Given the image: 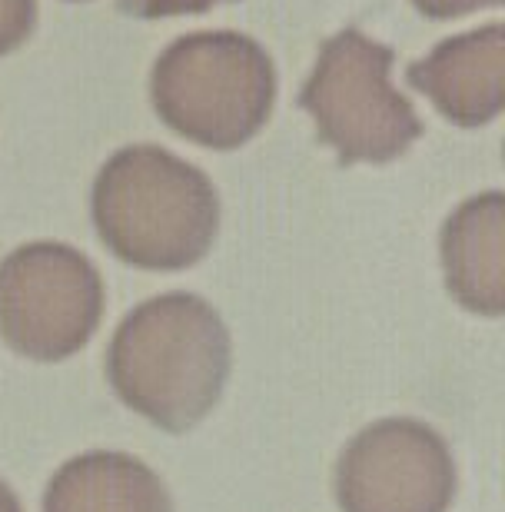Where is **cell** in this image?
<instances>
[{"mask_svg":"<svg viewBox=\"0 0 505 512\" xmlns=\"http://www.w3.org/2000/svg\"><path fill=\"white\" fill-rule=\"evenodd\" d=\"M44 512H173V499L143 459L94 449L50 476Z\"/></svg>","mask_w":505,"mask_h":512,"instance_id":"obj_9","label":"cell"},{"mask_svg":"<svg viewBox=\"0 0 505 512\" xmlns=\"http://www.w3.org/2000/svg\"><path fill=\"white\" fill-rule=\"evenodd\" d=\"M0 512H24V509H20L17 493L4 483V479H0Z\"/></svg>","mask_w":505,"mask_h":512,"instance_id":"obj_13","label":"cell"},{"mask_svg":"<svg viewBox=\"0 0 505 512\" xmlns=\"http://www.w3.org/2000/svg\"><path fill=\"white\" fill-rule=\"evenodd\" d=\"M396 54L359 27L339 30L319 47L300 107L339 163H389L422 137V120L393 84Z\"/></svg>","mask_w":505,"mask_h":512,"instance_id":"obj_4","label":"cell"},{"mask_svg":"<svg viewBox=\"0 0 505 512\" xmlns=\"http://www.w3.org/2000/svg\"><path fill=\"white\" fill-rule=\"evenodd\" d=\"M37 27V0H0V57L14 54Z\"/></svg>","mask_w":505,"mask_h":512,"instance_id":"obj_10","label":"cell"},{"mask_svg":"<svg viewBox=\"0 0 505 512\" xmlns=\"http://www.w3.org/2000/svg\"><path fill=\"white\" fill-rule=\"evenodd\" d=\"M499 4L502 0H412V7H416L422 17H432V20L466 17L472 10H486V7H499Z\"/></svg>","mask_w":505,"mask_h":512,"instance_id":"obj_12","label":"cell"},{"mask_svg":"<svg viewBox=\"0 0 505 512\" xmlns=\"http://www.w3.org/2000/svg\"><path fill=\"white\" fill-rule=\"evenodd\" d=\"M233 343L223 316L197 293H160L120 320L107 380L120 403L163 433H187L220 403Z\"/></svg>","mask_w":505,"mask_h":512,"instance_id":"obj_1","label":"cell"},{"mask_svg":"<svg viewBox=\"0 0 505 512\" xmlns=\"http://www.w3.org/2000/svg\"><path fill=\"white\" fill-rule=\"evenodd\" d=\"M505 27L499 20L439 40L406 70L409 87L432 100L442 117L459 127H486L502 114Z\"/></svg>","mask_w":505,"mask_h":512,"instance_id":"obj_7","label":"cell"},{"mask_svg":"<svg viewBox=\"0 0 505 512\" xmlns=\"http://www.w3.org/2000/svg\"><path fill=\"white\" fill-rule=\"evenodd\" d=\"M449 443L419 419H379L339 453L333 493L339 512H449L456 499Z\"/></svg>","mask_w":505,"mask_h":512,"instance_id":"obj_6","label":"cell"},{"mask_svg":"<svg viewBox=\"0 0 505 512\" xmlns=\"http://www.w3.org/2000/svg\"><path fill=\"white\" fill-rule=\"evenodd\" d=\"M150 104L183 140L236 150L273 114V57L260 40L240 30L183 34L153 60Z\"/></svg>","mask_w":505,"mask_h":512,"instance_id":"obj_3","label":"cell"},{"mask_svg":"<svg viewBox=\"0 0 505 512\" xmlns=\"http://www.w3.org/2000/svg\"><path fill=\"white\" fill-rule=\"evenodd\" d=\"M90 217L117 260L173 273L210 253L220 230V197L197 163L157 143H133L97 170Z\"/></svg>","mask_w":505,"mask_h":512,"instance_id":"obj_2","label":"cell"},{"mask_svg":"<svg viewBox=\"0 0 505 512\" xmlns=\"http://www.w3.org/2000/svg\"><path fill=\"white\" fill-rule=\"evenodd\" d=\"M103 316L100 270L57 240H34L0 260V340L37 363L80 353Z\"/></svg>","mask_w":505,"mask_h":512,"instance_id":"obj_5","label":"cell"},{"mask_svg":"<svg viewBox=\"0 0 505 512\" xmlns=\"http://www.w3.org/2000/svg\"><path fill=\"white\" fill-rule=\"evenodd\" d=\"M77 4H80V0H77Z\"/></svg>","mask_w":505,"mask_h":512,"instance_id":"obj_14","label":"cell"},{"mask_svg":"<svg viewBox=\"0 0 505 512\" xmlns=\"http://www.w3.org/2000/svg\"><path fill=\"white\" fill-rule=\"evenodd\" d=\"M123 14L137 20H160V17H187V14H206V10L233 4V0H117Z\"/></svg>","mask_w":505,"mask_h":512,"instance_id":"obj_11","label":"cell"},{"mask_svg":"<svg viewBox=\"0 0 505 512\" xmlns=\"http://www.w3.org/2000/svg\"><path fill=\"white\" fill-rule=\"evenodd\" d=\"M446 290L462 310L505 313V197L476 193L449 213L439 233Z\"/></svg>","mask_w":505,"mask_h":512,"instance_id":"obj_8","label":"cell"}]
</instances>
